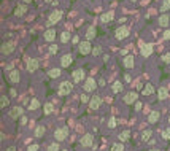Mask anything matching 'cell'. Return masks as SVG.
<instances>
[{
	"mask_svg": "<svg viewBox=\"0 0 170 151\" xmlns=\"http://www.w3.org/2000/svg\"><path fill=\"white\" fill-rule=\"evenodd\" d=\"M61 42H62V43H69V42H70V34H69L67 30L61 34Z\"/></svg>",
	"mask_w": 170,
	"mask_h": 151,
	"instance_id": "e575fe53",
	"label": "cell"
},
{
	"mask_svg": "<svg viewBox=\"0 0 170 151\" xmlns=\"http://www.w3.org/2000/svg\"><path fill=\"white\" fill-rule=\"evenodd\" d=\"M151 135H153V130H151V129H145V130H143V134H141V141L148 143L149 138H151Z\"/></svg>",
	"mask_w": 170,
	"mask_h": 151,
	"instance_id": "83f0119b",
	"label": "cell"
},
{
	"mask_svg": "<svg viewBox=\"0 0 170 151\" xmlns=\"http://www.w3.org/2000/svg\"><path fill=\"white\" fill-rule=\"evenodd\" d=\"M61 146H59V141H53V143H49L48 146V151H59Z\"/></svg>",
	"mask_w": 170,
	"mask_h": 151,
	"instance_id": "8d00e7d4",
	"label": "cell"
},
{
	"mask_svg": "<svg viewBox=\"0 0 170 151\" xmlns=\"http://www.w3.org/2000/svg\"><path fill=\"white\" fill-rule=\"evenodd\" d=\"M96 35H97V30H96V27L94 26H91V27H88V30H86V40H94L96 38Z\"/></svg>",
	"mask_w": 170,
	"mask_h": 151,
	"instance_id": "ffe728a7",
	"label": "cell"
},
{
	"mask_svg": "<svg viewBox=\"0 0 170 151\" xmlns=\"http://www.w3.org/2000/svg\"><path fill=\"white\" fill-rule=\"evenodd\" d=\"M113 18H115V13H113V11H107V13L100 14V21L102 22H110V21H113Z\"/></svg>",
	"mask_w": 170,
	"mask_h": 151,
	"instance_id": "cb8c5ba5",
	"label": "cell"
},
{
	"mask_svg": "<svg viewBox=\"0 0 170 151\" xmlns=\"http://www.w3.org/2000/svg\"><path fill=\"white\" fill-rule=\"evenodd\" d=\"M111 91L115 92V94H119L121 91H124V84H122L121 81H115L111 84Z\"/></svg>",
	"mask_w": 170,
	"mask_h": 151,
	"instance_id": "603a6c76",
	"label": "cell"
},
{
	"mask_svg": "<svg viewBox=\"0 0 170 151\" xmlns=\"http://www.w3.org/2000/svg\"><path fill=\"white\" fill-rule=\"evenodd\" d=\"M162 38H164V40H168V38H170V30H165V32H164Z\"/></svg>",
	"mask_w": 170,
	"mask_h": 151,
	"instance_id": "f6af8a7d",
	"label": "cell"
},
{
	"mask_svg": "<svg viewBox=\"0 0 170 151\" xmlns=\"http://www.w3.org/2000/svg\"><path fill=\"white\" fill-rule=\"evenodd\" d=\"M156 92V89H154V86L151 83H148L146 86H145V89L141 91V94H143V96H153V94Z\"/></svg>",
	"mask_w": 170,
	"mask_h": 151,
	"instance_id": "d4e9b609",
	"label": "cell"
},
{
	"mask_svg": "<svg viewBox=\"0 0 170 151\" xmlns=\"http://www.w3.org/2000/svg\"><path fill=\"white\" fill-rule=\"evenodd\" d=\"M8 105H10V99L5 97V96H2V97H0V107L5 108V107H8Z\"/></svg>",
	"mask_w": 170,
	"mask_h": 151,
	"instance_id": "d590c367",
	"label": "cell"
},
{
	"mask_svg": "<svg viewBox=\"0 0 170 151\" xmlns=\"http://www.w3.org/2000/svg\"><path fill=\"white\" fill-rule=\"evenodd\" d=\"M160 13H167L170 10V0H162V3H160Z\"/></svg>",
	"mask_w": 170,
	"mask_h": 151,
	"instance_id": "f546056e",
	"label": "cell"
},
{
	"mask_svg": "<svg viewBox=\"0 0 170 151\" xmlns=\"http://www.w3.org/2000/svg\"><path fill=\"white\" fill-rule=\"evenodd\" d=\"M69 137V127H59L54 130V138L56 141H64Z\"/></svg>",
	"mask_w": 170,
	"mask_h": 151,
	"instance_id": "277c9868",
	"label": "cell"
},
{
	"mask_svg": "<svg viewBox=\"0 0 170 151\" xmlns=\"http://www.w3.org/2000/svg\"><path fill=\"white\" fill-rule=\"evenodd\" d=\"M108 127H110V129H115V127H116V118H115V116H111V118L108 119Z\"/></svg>",
	"mask_w": 170,
	"mask_h": 151,
	"instance_id": "74e56055",
	"label": "cell"
},
{
	"mask_svg": "<svg viewBox=\"0 0 170 151\" xmlns=\"http://www.w3.org/2000/svg\"><path fill=\"white\" fill-rule=\"evenodd\" d=\"M6 151H16V146H8Z\"/></svg>",
	"mask_w": 170,
	"mask_h": 151,
	"instance_id": "f907efd6",
	"label": "cell"
},
{
	"mask_svg": "<svg viewBox=\"0 0 170 151\" xmlns=\"http://www.w3.org/2000/svg\"><path fill=\"white\" fill-rule=\"evenodd\" d=\"M157 24H159L160 27H167V26L170 24V16L165 14V13H162V14L157 18Z\"/></svg>",
	"mask_w": 170,
	"mask_h": 151,
	"instance_id": "e0dca14e",
	"label": "cell"
},
{
	"mask_svg": "<svg viewBox=\"0 0 170 151\" xmlns=\"http://www.w3.org/2000/svg\"><path fill=\"white\" fill-rule=\"evenodd\" d=\"M43 38H45L46 42H54V40H56V30L51 29V27H49V29H46L45 34H43Z\"/></svg>",
	"mask_w": 170,
	"mask_h": 151,
	"instance_id": "2e32d148",
	"label": "cell"
},
{
	"mask_svg": "<svg viewBox=\"0 0 170 151\" xmlns=\"http://www.w3.org/2000/svg\"><path fill=\"white\" fill-rule=\"evenodd\" d=\"M135 110H137V111L141 110V103H140V102H135Z\"/></svg>",
	"mask_w": 170,
	"mask_h": 151,
	"instance_id": "c3c4849f",
	"label": "cell"
},
{
	"mask_svg": "<svg viewBox=\"0 0 170 151\" xmlns=\"http://www.w3.org/2000/svg\"><path fill=\"white\" fill-rule=\"evenodd\" d=\"M119 54H121V56H127V51H126V50H121Z\"/></svg>",
	"mask_w": 170,
	"mask_h": 151,
	"instance_id": "681fc988",
	"label": "cell"
},
{
	"mask_svg": "<svg viewBox=\"0 0 170 151\" xmlns=\"http://www.w3.org/2000/svg\"><path fill=\"white\" fill-rule=\"evenodd\" d=\"M130 80H132V77H130V75H127V73H126V75H124V81H127V83H129Z\"/></svg>",
	"mask_w": 170,
	"mask_h": 151,
	"instance_id": "7dc6e473",
	"label": "cell"
},
{
	"mask_svg": "<svg viewBox=\"0 0 170 151\" xmlns=\"http://www.w3.org/2000/svg\"><path fill=\"white\" fill-rule=\"evenodd\" d=\"M168 124H170V116H168Z\"/></svg>",
	"mask_w": 170,
	"mask_h": 151,
	"instance_id": "9f6ffc18",
	"label": "cell"
},
{
	"mask_svg": "<svg viewBox=\"0 0 170 151\" xmlns=\"http://www.w3.org/2000/svg\"><path fill=\"white\" fill-rule=\"evenodd\" d=\"M10 116H11L13 119H18V118L24 116V110H22V107H13L11 111H10Z\"/></svg>",
	"mask_w": 170,
	"mask_h": 151,
	"instance_id": "9a60e30c",
	"label": "cell"
},
{
	"mask_svg": "<svg viewBox=\"0 0 170 151\" xmlns=\"http://www.w3.org/2000/svg\"><path fill=\"white\" fill-rule=\"evenodd\" d=\"M72 62H73V58L70 54H65V56H62L61 58V67L62 69H67L69 65H72Z\"/></svg>",
	"mask_w": 170,
	"mask_h": 151,
	"instance_id": "ac0fdd59",
	"label": "cell"
},
{
	"mask_svg": "<svg viewBox=\"0 0 170 151\" xmlns=\"http://www.w3.org/2000/svg\"><path fill=\"white\" fill-rule=\"evenodd\" d=\"M14 42L13 40H8L5 43H2V46H0V53H2L3 56H8V54H11L14 51Z\"/></svg>",
	"mask_w": 170,
	"mask_h": 151,
	"instance_id": "3957f363",
	"label": "cell"
},
{
	"mask_svg": "<svg viewBox=\"0 0 170 151\" xmlns=\"http://www.w3.org/2000/svg\"><path fill=\"white\" fill-rule=\"evenodd\" d=\"M167 97H168L167 88H159V89H157V99H159V100H165Z\"/></svg>",
	"mask_w": 170,
	"mask_h": 151,
	"instance_id": "4316f807",
	"label": "cell"
},
{
	"mask_svg": "<svg viewBox=\"0 0 170 151\" xmlns=\"http://www.w3.org/2000/svg\"><path fill=\"white\" fill-rule=\"evenodd\" d=\"M130 138V130H122V132H119V135H118V140L119 141H122V143H124V141H127Z\"/></svg>",
	"mask_w": 170,
	"mask_h": 151,
	"instance_id": "484cf974",
	"label": "cell"
},
{
	"mask_svg": "<svg viewBox=\"0 0 170 151\" xmlns=\"http://www.w3.org/2000/svg\"><path fill=\"white\" fill-rule=\"evenodd\" d=\"M48 77L49 78H59L61 77V69H51V70H48Z\"/></svg>",
	"mask_w": 170,
	"mask_h": 151,
	"instance_id": "4dcf8cb0",
	"label": "cell"
},
{
	"mask_svg": "<svg viewBox=\"0 0 170 151\" xmlns=\"http://www.w3.org/2000/svg\"><path fill=\"white\" fill-rule=\"evenodd\" d=\"M92 54H94V56H100V54H102V48H100L99 45H96V46L92 48Z\"/></svg>",
	"mask_w": 170,
	"mask_h": 151,
	"instance_id": "ab89813d",
	"label": "cell"
},
{
	"mask_svg": "<svg viewBox=\"0 0 170 151\" xmlns=\"http://www.w3.org/2000/svg\"><path fill=\"white\" fill-rule=\"evenodd\" d=\"M45 132H46V129H45L43 126H37L34 134H35V137H38V138H40V137H43V135H45Z\"/></svg>",
	"mask_w": 170,
	"mask_h": 151,
	"instance_id": "1f68e13d",
	"label": "cell"
},
{
	"mask_svg": "<svg viewBox=\"0 0 170 151\" xmlns=\"http://www.w3.org/2000/svg\"><path fill=\"white\" fill-rule=\"evenodd\" d=\"M73 91V83H70V81H62L61 84H59V89H57V92H59V96H69V94Z\"/></svg>",
	"mask_w": 170,
	"mask_h": 151,
	"instance_id": "6da1fadb",
	"label": "cell"
},
{
	"mask_svg": "<svg viewBox=\"0 0 170 151\" xmlns=\"http://www.w3.org/2000/svg\"><path fill=\"white\" fill-rule=\"evenodd\" d=\"M137 97H138V94H137L135 91H130V92L124 94L122 100H124V103H127V105H132V103H135V102H137Z\"/></svg>",
	"mask_w": 170,
	"mask_h": 151,
	"instance_id": "9c48e42d",
	"label": "cell"
},
{
	"mask_svg": "<svg viewBox=\"0 0 170 151\" xmlns=\"http://www.w3.org/2000/svg\"><path fill=\"white\" fill-rule=\"evenodd\" d=\"M149 151H159V149H157V148H153V149H149Z\"/></svg>",
	"mask_w": 170,
	"mask_h": 151,
	"instance_id": "db71d44e",
	"label": "cell"
},
{
	"mask_svg": "<svg viewBox=\"0 0 170 151\" xmlns=\"http://www.w3.org/2000/svg\"><path fill=\"white\" fill-rule=\"evenodd\" d=\"M40 67V61L38 59H35V58H32V59H29L27 61V70H29L30 73H34L37 69Z\"/></svg>",
	"mask_w": 170,
	"mask_h": 151,
	"instance_id": "7c38bea8",
	"label": "cell"
},
{
	"mask_svg": "<svg viewBox=\"0 0 170 151\" xmlns=\"http://www.w3.org/2000/svg\"><path fill=\"white\" fill-rule=\"evenodd\" d=\"M96 88H97V81L94 78H86L84 80V84H83V91L84 92H92V91H96Z\"/></svg>",
	"mask_w": 170,
	"mask_h": 151,
	"instance_id": "52a82bcc",
	"label": "cell"
},
{
	"mask_svg": "<svg viewBox=\"0 0 170 151\" xmlns=\"http://www.w3.org/2000/svg\"><path fill=\"white\" fill-rule=\"evenodd\" d=\"M78 51L81 56H88V54H92V45L89 40H84V42H80L78 43Z\"/></svg>",
	"mask_w": 170,
	"mask_h": 151,
	"instance_id": "7a4b0ae2",
	"label": "cell"
},
{
	"mask_svg": "<svg viewBox=\"0 0 170 151\" xmlns=\"http://www.w3.org/2000/svg\"><path fill=\"white\" fill-rule=\"evenodd\" d=\"M57 51H59V46H57V45H51V46H49V53H51V54H56Z\"/></svg>",
	"mask_w": 170,
	"mask_h": 151,
	"instance_id": "7bdbcfd3",
	"label": "cell"
},
{
	"mask_svg": "<svg viewBox=\"0 0 170 151\" xmlns=\"http://www.w3.org/2000/svg\"><path fill=\"white\" fill-rule=\"evenodd\" d=\"M134 64H135V58L132 54H127L124 56V61H122V65H124L126 69H132L134 67Z\"/></svg>",
	"mask_w": 170,
	"mask_h": 151,
	"instance_id": "5bb4252c",
	"label": "cell"
},
{
	"mask_svg": "<svg viewBox=\"0 0 170 151\" xmlns=\"http://www.w3.org/2000/svg\"><path fill=\"white\" fill-rule=\"evenodd\" d=\"M62 11L61 10H53L51 13H49V18H48V26H51V24H57L61 19H62Z\"/></svg>",
	"mask_w": 170,
	"mask_h": 151,
	"instance_id": "5b68a950",
	"label": "cell"
},
{
	"mask_svg": "<svg viewBox=\"0 0 170 151\" xmlns=\"http://www.w3.org/2000/svg\"><path fill=\"white\" fill-rule=\"evenodd\" d=\"M45 2H46V3H53V2H54V0H45Z\"/></svg>",
	"mask_w": 170,
	"mask_h": 151,
	"instance_id": "f5cc1de1",
	"label": "cell"
},
{
	"mask_svg": "<svg viewBox=\"0 0 170 151\" xmlns=\"http://www.w3.org/2000/svg\"><path fill=\"white\" fill-rule=\"evenodd\" d=\"M88 94H89V92L81 94V102H83V103H89V102H91V97L88 96Z\"/></svg>",
	"mask_w": 170,
	"mask_h": 151,
	"instance_id": "f35d334b",
	"label": "cell"
},
{
	"mask_svg": "<svg viewBox=\"0 0 170 151\" xmlns=\"http://www.w3.org/2000/svg\"><path fill=\"white\" fill-rule=\"evenodd\" d=\"M162 61H164L165 64H170V53H165V54L162 56Z\"/></svg>",
	"mask_w": 170,
	"mask_h": 151,
	"instance_id": "ee69618b",
	"label": "cell"
},
{
	"mask_svg": "<svg viewBox=\"0 0 170 151\" xmlns=\"http://www.w3.org/2000/svg\"><path fill=\"white\" fill-rule=\"evenodd\" d=\"M27 13V3H21L14 8V16H22Z\"/></svg>",
	"mask_w": 170,
	"mask_h": 151,
	"instance_id": "d6986e66",
	"label": "cell"
},
{
	"mask_svg": "<svg viewBox=\"0 0 170 151\" xmlns=\"http://www.w3.org/2000/svg\"><path fill=\"white\" fill-rule=\"evenodd\" d=\"M80 143H81V146H84V148L92 146V143H94V137H92V134H84V135L81 137V140H80Z\"/></svg>",
	"mask_w": 170,
	"mask_h": 151,
	"instance_id": "30bf717a",
	"label": "cell"
},
{
	"mask_svg": "<svg viewBox=\"0 0 170 151\" xmlns=\"http://www.w3.org/2000/svg\"><path fill=\"white\" fill-rule=\"evenodd\" d=\"M162 138L164 140H170V127H167V129L162 130Z\"/></svg>",
	"mask_w": 170,
	"mask_h": 151,
	"instance_id": "60d3db41",
	"label": "cell"
},
{
	"mask_svg": "<svg viewBox=\"0 0 170 151\" xmlns=\"http://www.w3.org/2000/svg\"><path fill=\"white\" fill-rule=\"evenodd\" d=\"M129 34H130V30H129L127 26H119L118 29L115 30V37L118 40H124L126 37H129Z\"/></svg>",
	"mask_w": 170,
	"mask_h": 151,
	"instance_id": "8992f818",
	"label": "cell"
},
{
	"mask_svg": "<svg viewBox=\"0 0 170 151\" xmlns=\"http://www.w3.org/2000/svg\"><path fill=\"white\" fill-rule=\"evenodd\" d=\"M72 78L73 83H81L83 80H86V72H84V69H77L72 72Z\"/></svg>",
	"mask_w": 170,
	"mask_h": 151,
	"instance_id": "ba28073f",
	"label": "cell"
},
{
	"mask_svg": "<svg viewBox=\"0 0 170 151\" xmlns=\"http://www.w3.org/2000/svg\"><path fill=\"white\" fill-rule=\"evenodd\" d=\"M111 151H124V145H122V141L113 143V145H111Z\"/></svg>",
	"mask_w": 170,
	"mask_h": 151,
	"instance_id": "d6a6232c",
	"label": "cell"
},
{
	"mask_svg": "<svg viewBox=\"0 0 170 151\" xmlns=\"http://www.w3.org/2000/svg\"><path fill=\"white\" fill-rule=\"evenodd\" d=\"M40 107H42V103H40L38 99H32L30 103H29V110H38Z\"/></svg>",
	"mask_w": 170,
	"mask_h": 151,
	"instance_id": "f1b7e54d",
	"label": "cell"
},
{
	"mask_svg": "<svg viewBox=\"0 0 170 151\" xmlns=\"http://www.w3.org/2000/svg\"><path fill=\"white\" fill-rule=\"evenodd\" d=\"M40 149V146L37 145V143H34V145H29L27 146V151H38Z\"/></svg>",
	"mask_w": 170,
	"mask_h": 151,
	"instance_id": "b9f144b4",
	"label": "cell"
},
{
	"mask_svg": "<svg viewBox=\"0 0 170 151\" xmlns=\"http://www.w3.org/2000/svg\"><path fill=\"white\" fill-rule=\"evenodd\" d=\"M22 2H24V3H30V2H32V0H22Z\"/></svg>",
	"mask_w": 170,
	"mask_h": 151,
	"instance_id": "816d5d0a",
	"label": "cell"
},
{
	"mask_svg": "<svg viewBox=\"0 0 170 151\" xmlns=\"http://www.w3.org/2000/svg\"><path fill=\"white\" fill-rule=\"evenodd\" d=\"M129 2H137V0H129Z\"/></svg>",
	"mask_w": 170,
	"mask_h": 151,
	"instance_id": "11a10c76",
	"label": "cell"
},
{
	"mask_svg": "<svg viewBox=\"0 0 170 151\" xmlns=\"http://www.w3.org/2000/svg\"><path fill=\"white\" fill-rule=\"evenodd\" d=\"M102 105V99L99 96H92L91 97V102H89V108L91 110H99Z\"/></svg>",
	"mask_w": 170,
	"mask_h": 151,
	"instance_id": "4fadbf2b",
	"label": "cell"
},
{
	"mask_svg": "<svg viewBox=\"0 0 170 151\" xmlns=\"http://www.w3.org/2000/svg\"><path fill=\"white\" fill-rule=\"evenodd\" d=\"M19 122H21V124H26V122H27V118H26V116H21V118H19Z\"/></svg>",
	"mask_w": 170,
	"mask_h": 151,
	"instance_id": "bcb514c9",
	"label": "cell"
},
{
	"mask_svg": "<svg viewBox=\"0 0 170 151\" xmlns=\"http://www.w3.org/2000/svg\"><path fill=\"white\" fill-rule=\"evenodd\" d=\"M153 45L151 43H146V45H141V50H140V54L143 56V58H149L151 54H153Z\"/></svg>",
	"mask_w": 170,
	"mask_h": 151,
	"instance_id": "8fae6325",
	"label": "cell"
},
{
	"mask_svg": "<svg viewBox=\"0 0 170 151\" xmlns=\"http://www.w3.org/2000/svg\"><path fill=\"white\" fill-rule=\"evenodd\" d=\"M53 103H45V105H43V111H45V115H51V113H53Z\"/></svg>",
	"mask_w": 170,
	"mask_h": 151,
	"instance_id": "836d02e7",
	"label": "cell"
},
{
	"mask_svg": "<svg viewBox=\"0 0 170 151\" xmlns=\"http://www.w3.org/2000/svg\"><path fill=\"white\" fill-rule=\"evenodd\" d=\"M8 81H10V83H18V81H19V72H18L16 69H13L10 72V75H8Z\"/></svg>",
	"mask_w": 170,
	"mask_h": 151,
	"instance_id": "7402d4cb",
	"label": "cell"
},
{
	"mask_svg": "<svg viewBox=\"0 0 170 151\" xmlns=\"http://www.w3.org/2000/svg\"><path fill=\"white\" fill-rule=\"evenodd\" d=\"M159 121V111H149V115H148V122L149 124H156V122Z\"/></svg>",
	"mask_w": 170,
	"mask_h": 151,
	"instance_id": "44dd1931",
	"label": "cell"
}]
</instances>
